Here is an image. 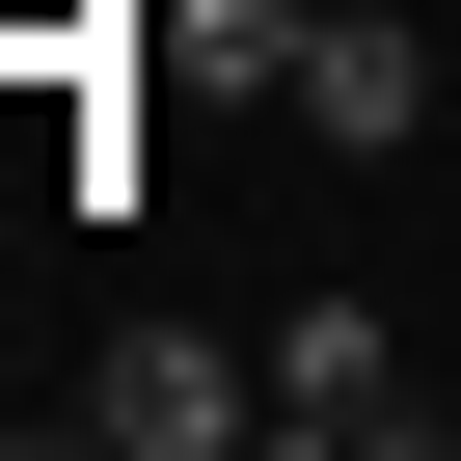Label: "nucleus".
I'll list each match as a JSON object with an SVG mask.
<instances>
[{
  "label": "nucleus",
  "mask_w": 461,
  "mask_h": 461,
  "mask_svg": "<svg viewBox=\"0 0 461 461\" xmlns=\"http://www.w3.org/2000/svg\"><path fill=\"white\" fill-rule=\"evenodd\" d=\"M326 163H407L434 136V28H407V0H299V82H272Z\"/></svg>",
  "instance_id": "f257e3e1"
},
{
  "label": "nucleus",
  "mask_w": 461,
  "mask_h": 461,
  "mask_svg": "<svg viewBox=\"0 0 461 461\" xmlns=\"http://www.w3.org/2000/svg\"><path fill=\"white\" fill-rule=\"evenodd\" d=\"M82 434H109V461H217V434H272V353H217V326H136V353L82 380Z\"/></svg>",
  "instance_id": "f03ea898"
},
{
  "label": "nucleus",
  "mask_w": 461,
  "mask_h": 461,
  "mask_svg": "<svg viewBox=\"0 0 461 461\" xmlns=\"http://www.w3.org/2000/svg\"><path fill=\"white\" fill-rule=\"evenodd\" d=\"M272 434H407V326L380 299H299L272 326Z\"/></svg>",
  "instance_id": "7ed1b4c3"
}]
</instances>
